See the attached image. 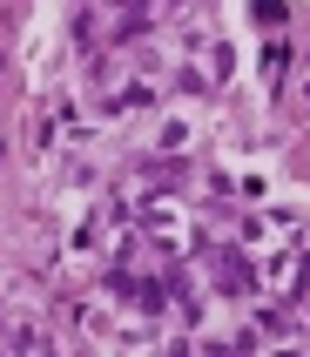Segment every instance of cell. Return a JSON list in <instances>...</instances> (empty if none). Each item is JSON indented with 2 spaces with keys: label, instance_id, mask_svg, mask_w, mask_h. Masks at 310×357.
I'll return each instance as SVG.
<instances>
[{
  "label": "cell",
  "instance_id": "cell-2",
  "mask_svg": "<svg viewBox=\"0 0 310 357\" xmlns=\"http://www.w3.org/2000/svg\"><path fill=\"white\" fill-rule=\"evenodd\" d=\"M250 14H256V27H283V14H290V7H283V0H256Z\"/></svg>",
  "mask_w": 310,
  "mask_h": 357
},
{
  "label": "cell",
  "instance_id": "cell-1",
  "mask_svg": "<svg viewBox=\"0 0 310 357\" xmlns=\"http://www.w3.org/2000/svg\"><path fill=\"white\" fill-rule=\"evenodd\" d=\"M216 290H250V270L236 257H223V277H216Z\"/></svg>",
  "mask_w": 310,
  "mask_h": 357
},
{
  "label": "cell",
  "instance_id": "cell-3",
  "mask_svg": "<svg viewBox=\"0 0 310 357\" xmlns=\"http://www.w3.org/2000/svg\"><path fill=\"white\" fill-rule=\"evenodd\" d=\"M115 7H128V34H142V7L149 0H115Z\"/></svg>",
  "mask_w": 310,
  "mask_h": 357
}]
</instances>
